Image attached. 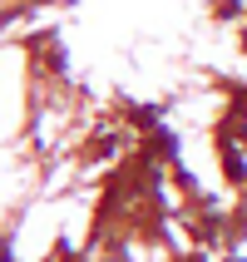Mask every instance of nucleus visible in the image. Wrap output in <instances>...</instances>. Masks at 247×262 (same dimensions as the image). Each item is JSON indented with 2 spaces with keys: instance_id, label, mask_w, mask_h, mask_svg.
<instances>
[]
</instances>
